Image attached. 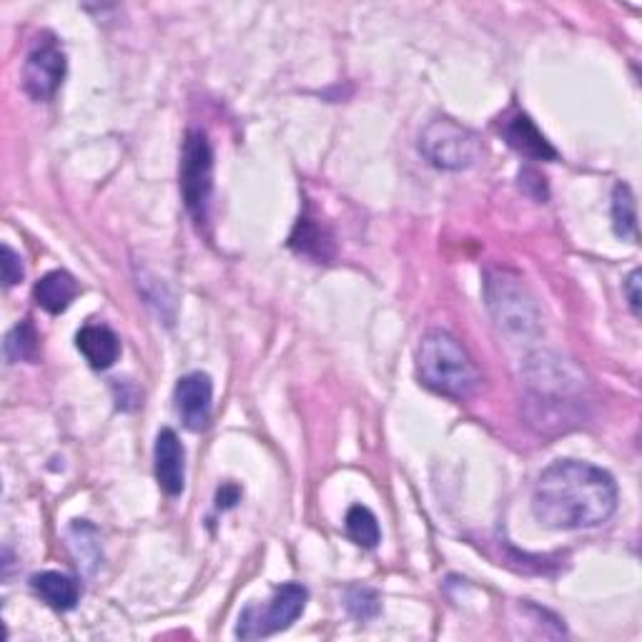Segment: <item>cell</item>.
Listing matches in <instances>:
<instances>
[{"label": "cell", "mask_w": 642, "mask_h": 642, "mask_svg": "<svg viewBox=\"0 0 642 642\" xmlns=\"http://www.w3.org/2000/svg\"><path fill=\"white\" fill-rule=\"evenodd\" d=\"M618 510V484L612 474L590 462L557 460L537 477L532 512L549 529H590L608 522Z\"/></svg>", "instance_id": "obj_1"}, {"label": "cell", "mask_w": 642, "mask_h": 642, "mask_svg": "<svg viewBox=\"0 0 642 642\" xmlns=\"http://www.w3.org/2000/svg\"><path fill=\"white\" fill-rule=\"evenodd\" d=\"M417 372L427 389L442 397L464 402L482 387V374L470 352L452 334L435 329L421 336L417 350Z\"/></svg>", "instance_id": "obj_2"}, {"label": "cell", "mask_w": 642, "mask_h": 642, "mask_svg": "<svg viewBox=\"0 0 642 642\" xmlns=\"http://www.w3.org/2000/svg\"><path fill=\"white\" fill-rule=\"evenodd\" d=\"M484 299L488 309L504 334L512 339H532L539 334V309L515 271L490 269L484 279Z\"/></svg>", "instance_id": "obj_3"}, {"label": "cell", "mask_w": 642, "mask_h": 642, "mask_svg": "<svg viewBox=\"0 0 642 642\" xmlns=\"http://www.w3.org/2000/svg\"><path fill=\"white\" fill-rule=\"evenodd\" d=\"M419 151L435 169L464 171L482 159V141L472 128L452 118H437L421 131Z\"/></svg>", "instance_id": "obj_4"}, {"label": "cell", "mask_w": 642, "mask_h": 642, "mask_svg": "<svg viewBox=\"0 0 642 642\" xmlns=\"http://www.w3.org/2000/svg\"><path fill=\"white\" fill-rule=\"evenodd\" d=\"M214 191V151L204 131H189L181 151V196L196 224L208 216V201Z\"/></svg>", "instance_id": "obj_5"}, {"label": "cell", "mask_w": 642, "mask_h": 642, "mask_svg": "<svg viewBox=\"0 0 642 642\" xmlns=\"http://www.w3.org/2000/svg\"><path fill=\"white\" fill-rule=\"evenodd\" d=\"M309 592L304 585L299 582H287L277 587V592L271 595V600L264 604V608H256L249 604L238 618L236 638L242 640H259L269 638L274 632H281L291 628V622L299 618L307 608Z\"/></svg>", "instance_id": "obj_6"}, {"label": "cell", "mask_w": 642, "mask_h": 642, "mask_svg": "<svg viewBox=\"0 0 642 642\" xmlns=\"http://www.w3.org/2000/svg\"><path fill=\"white\" fill-rule=\"evenodd\" d=\"M66 78V53L53 35H43L33 45L23 66V88L33 100H51Z\"/></svg>", "instance_id": "obj_7"}, {"label": "cell", "mask_w": 642, "mask_h": 642, "mask_svg": "<svg viewBox=\"0 0 642 642\" xmlns=\"http://www.w3.org/2000/svg\"><path fill=\"white\" fill-rule=\"evenodd\" d=\"M173 402H176V411L186 429L191 432H201L208 427L211 405H214V384L204 372H191L181 377L176 389H173Z\"/></svg>", "instance_id": "obj_8"}, {"label": "cell", "mask_w": 642, "mask_h": 642, "mask_svg": "<svg viewBox=\"0 0 642 642\" xmlns=\"http://www.w3.org/2000/svg\"><path fill=\"white\" fill-rule=\"evenodd\" d=\"M183 460H186V452H183L176 432L173 429H161L153 447V467L159 488L169 497H176V494L183 492V484H186V464H183Z\"/></svg>", "instance_id": "obj_9"}, {"label": "cell", "mask_w": 642, "mask_h": 642, "mask_svg": "<svg viewBox=\"0 0 642 642\" xmlns=\"http://www.w3.org/2000/svg\"><path fill=\"white\" fill-rule=\"evenodd\" d=\"M504 139L520 156L532 161H557V151L553 149L543 131L535 126V121L527 114H515L504 126Z\"/></svg>", "instance_id": "obj_10"}, {"label": "cell", "mask_w": 642, "mask_h": 642, "mask_svg": "<svg viewBox=\"0 0 642 642\" xmlns=\"http://www.w3.org/2000/svg\"><path fill=\"white\" fill-rule=\"evenodd\" d=\"M76 346L94 370H111L121 354V339L104 324H88L76 334Z\"/></svg>", "instance_id": "obj_11"}, {"label": "cell", "mask_w": 642, "mask_h": 642, "mask_svg": "<svg viewBox=\"0 0 642 642\" xmlns=\"http://www.w3.org/2000/svg\"><path fill=\"white\" fill-rule=\"evenodd\" d=\"M78 281L71 277L68 271H51L45 274V277L35 283L33 289V297H35V304L41 309L49 311V314H61V311H66L73 299L78 297Z\"/></svg>", "instance_id": "obj_12"}, {"label": "cell", "mask_w": 642, "mask_h": 642, "mask_svg": "<svg viewBox=\"0 0 642 642\" xmlns=\"http://www.w3.org/2000/svg\"><path fill=\"white\" fill-rule=\"evenodd\" d=\"M31 587L39 598L53 610H73L81 600V587L73 577L63 573H39L31 577Z\"/></svg>", "instance_id": "obj_13"}, {"label": "cell", "mask_w": 642, "mask_h": 642, "mask_svg": "<svg viewBox=\"0 0 642 642\" xmlns=\"http://www.w3.org/2000/svg\"><path fill=\"white\" fill-rule=\"evenodd\" d=\"M289 246L301 256H309L314 261H327L332 259L334 246H332V236H329L321 224L311 222V218L301 216L299 224L293 226V232L289 236Z\"/></svg>", "instance_id": "obj_14"}, {"label": "cell", "mask_w": 642, "mask_h": 642, "mask_svg": "<svg viewBox=\"0 0 642 642\" xmlns=\"http://www.w3.org/2000/svg\"><path fill=\"white\" fill-rule=\"evenodd\" d=\"M612 228L620 238L638 242V214H635V196L628 183H618L612 191Z\"/></svg>", "instance_id": "obj_15"}, {"label": "cell", "mask_w": 642, "mask_h": 642, "mask_svg": "<svg viewBox=\"0 0 642 642\" xmlns=\"http://www.w3.org/2000/svg\"><path fill=\"white\" fill-rule=\"evenodd\" d=\"M344 525H346V532H350V537L360 547L374 549L379 545V539H382L379 522L377 517H374V512L370 507H364V504H354V507L346 512Z\"/></svg>", "instance_id": "obj_16"}, {"label": "cell", "mask_w": 642, "mask_h": 642, "mask_svg": "<svg viewBox=\"0 0 642 642\" xmlns=\"http://www.w3.org/2000/svg\"><path fill=\"white\" fill-rule=\"evenodd\" d=\"M6 354L11 362H33L39 354V334L31 321H21L13 332L6 336Z\"/></svg>", "instance_id": "obj_17"}, {"label": "cell", "mask_w": 642, "mask_h": 642, "mask_svg": "<svg viewBox=\"0 0 642 642\" xmlns=\"http://www.w3.org/2000/svg\"><path fill=\"white\" fill-rule=\"evenodd\" d=\"M346 610L352 612V618L362 622L377 618L382 610L377 590H372V587H364V585L350 587V590H346Z\"/></svg>", "instance_id": "obj_18"}, {"label": "cell", "mask_w": 642, "mask_h": 642, "mask_svg": "<svg viewBox=\"0 0 642 642\" xmlns=\"http://www.w3.org/2000/svg\"><path fill=\"white\" fill-rule=\"evenodd\" d=\"M0 254H3V281H6V287L11 289L15 287L18 281H23V259L18 256L11 246L3 244V249H0Z\"/></svg>", "instance_id": "obj_19"}, {"label": "cell", "mask_w": 642, "mask_h": 642, "mask_svg": "<svg viewBox=\"0 0 642 642\" xmlns=\"http://www.w3.org/2000/svg\"><path fill=\"white\" fill-rule=\"evenodd\" d=\"M520 189H525L527 194L535 196L537 201H547V183L535 169L520 171Z\"/></svg>", "instance_id": "obj_20"}, {"label": "cell", "mask_w": 642, "mask_h": 642, "mask_svg": "<svg viewBox=\"0 0 642 642\" xmlns=\"http://www.w3.org/2000/svg\"><path fill=\"white\" fill-rule=\"evenodd\" d=\"M238 500H242V490H238L236 484H232V482L222 484V488H218V492H216V507L218 510H232V507H236Z\"/></svg>", "instance_id": "obj_21"}, {"label": "cell", "mask_w": 642, "mask_h": 642, "mask_svg": "<svg viewBox=\"0 0 642 642\" xmlns=\"http://www.w3.org/2000/svg\"><path fill=\"white\" fill-rule=\"evenodd\" d=\"M625 293H628V301H630V309H632V314H635L640 319V271L635 269L628 277L625 281Z\"/></svg>", "instance_id": "obj_22"}]
</instances>
